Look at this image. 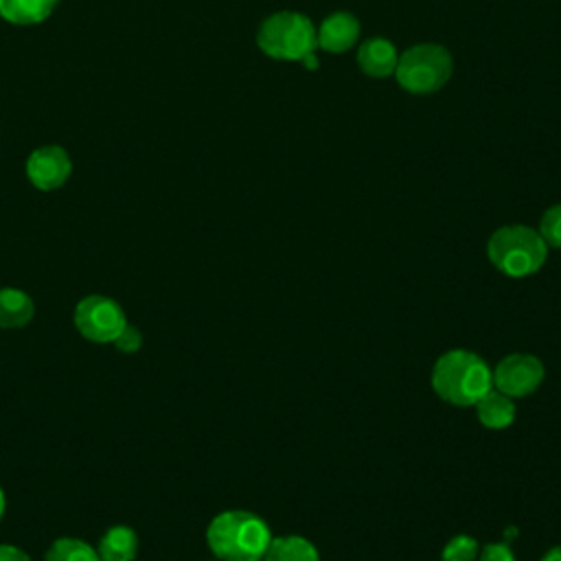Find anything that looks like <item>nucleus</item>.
Returning <instances> with one entry per match:
<instances>
[{
    "instance_id": "obj_1",
    "label": "nucleus",
    "mask_w": 561,
    "mask_h": 561,
    "mask_svg": "<svg viewBox=\"0 0 561 561\" xmlns=\"http://www.w3.org/2000/svg\"><path fill=\"white\" fill-rule=\"evenodd\" d=\"M434 392L451 405H473L482 394L493 388L491 368L473 351L454 348L443 353L432 368Z\"/></svg>"
},
{
    "instance_id": "obj_2",
    "label": "nucleus",
    "mask_w": 561,
    "mask_h": 561,
    "mask_svg": "<svg viewBox=\"0 0 561 561\" xmlns=\"http://www.w3.org/2000/svg\"><path fill=\"white\" fill-rule=\"evenodd\" d=\"M206 541L221 561H263L272 533L250 511H224L208 524Z\"/></svg>"
},
{
    "instance_id": "obj_3",
    "label": "nucleus",
    "mask_w": 561,
    "mask_h": 561,
    "mask_svg": "<svg viewBox=\"0 0 561 561\" xmlns=\"http://www.w3.org/2000/svg\"><path fill=\"white\" fill-rule=\"evenodd\" d=\"M489 261L511 278H524L541 270L548 256V245L541 234L524 224L497 228L486 243Z\"/></svg>"
},
{
    "instance_id": "obj_4",
    "label": "nucleus",
    "mask_w": 561,
    "mask_h": 561,
    "mask_svg": "<svg viewBox=\"0 0 561 561\" xmlns=\"http://www.w3.org/2000/svg\"><path fill=\"white\" fill-rule=\"evenodd\" d=\"M256 46L278 61H302L318 48L313 22L296 11L267 15L256 31Z\"/></svg>"
},
{
    "instance_id": "obj_5",
    "label": "nucleus",
    "mask_w": 561,
    "mask_h": 561,
    "mask_svg": "<svg viewBox=\"0 0 561 561\" xmlns=\"http://www.w3.org/2000/svg\"><path fill=\"white\" fill-rule=\"evenodd\" d=\"M454 61L440 44H416L399 53L394 68L397 83L412 94L438 92L451 77Z\"/></svg>"
},
{
    "instance_id": "obj_6",
    "label": "nucleus",
    "mask_w": 561,
    "mask_h": 561,
    "mask_svg": "<svg viewBox=\"0 0 561 561\" xmlns=\"http://www.w3.org/2000/svg\"><path fill=\"white\" fill-rule=\"evenodd\" d=\"M125 324L127 318L123 307L107 296H85L75 307V327L90 342H114L116 335L125 329Z\"/></svg>"
},
{
    "instance_id": "obj_7",
    "label": "nucleus",
    "mask_w": 561,
    "mask_h": 561,
    "mask_svg": "<svg viewBox=\"0 0 561 561\" xmlns=\"http://www.w3.org/2000/svg\"><path fill=\"white\" fill-rule=\"evenodd\" d=\"M543 364L539 357L528 353H511L491 370L493 388L511 399L533 394L543 381Z\"/></svg>"
},
{
    "instance_id": "obj_8",
    "label": "nucleus",
    "mask_w": 561,
    "mask_h": 561,
    "mask_svg": "<svg viewBox=\"0 0 561 561\" xmlns=\"http://www.w3.org/2000/svg\"><path fill=\"white\" fill-rule=\"evenodd\" d=\"M72 173V162L66 149L46 145L35 149L26 160V178L39 191L59 188Z\"/></svg>"
},
{
    "instance_id": "obj_9",
    "label": "nucleus",
    "mask_w": 561,
    "mask_h": 561,
    "mask_svg": "<svg viewBox=\"0 0 561 561\" xmlns=\"http://www.w3.org/2000/svg\"><path fill=\"white\" fill-rule=\"evenodd\" d=\"M362 26L359 20L348 11H335L322 20V24L316 28L318 48L340 55L351 50L359 39Z\"/></svg>"
},
{
    "instance_id": "obj_10",
    "label": "nucleus",
    "mask_w": 561,
    "mask_h": 561,
    "mask_svg": "<svg viewBox=\"0 0 561 561\" xmlns=\"http://www.w3.org/2000/svg\"><path fill=\"white\" fill-rule=\"evenodd\" d=\"M355 59L364 75L383 79V77L394 75V68L399 61V50L386 37H368L359 44Z\"/></svg>"
},
{
    "instance_id": "obj_11",
    "label": "nucleus",
    "mask_w": 561,
    "mask_h": 561,
    "mask_svg": "<svg viewBox=\"0 0 561 561\" xmlns=\"http://www.w3.org/2000/svg\"><path fill=\"white\" fill-rule=\"evenodd\" d=\"M476 416L478 421L489 430H504L515 421V403L504 392L491 388L486 394H482L476 403Z\"/></svg>"
},
{
    "instance_id": "obj_12",
    "label": "nucleus",
    "mask_w": 561,
    "mask_h": 561,
    "mask_svg": "<svg viewBox=\"0 0 561 561\" xmlns=\"http://www.w3.org/2000/svg\"><path fill=\"white\" fill-rule=\"evenodd\" d=\"M35 316L33 298L15 287L0 289V329L26 327Z\"/></svg>"
},
{
    "instance_id": "obj_13",
    "label": "nucleus",
    "mask_w": 561,
    "mask_h": 561,
    "mask_svg": "<svg viewBox=\"0 0 561 561\" xmlns=\"http://www.w3.org/2000/svg\"><path fill=\"white\" fill-rule=\"evenodd\" d=\"M101 561H134L138 554V535L129 526H112L99 541Z\"/></svg>"
},
{
    "instance_id": "obj_14",
    "label": "nucleus",
    "mask_w": 561,
    "mask_h": 561,
    "mask_svg": "<svg viewBox=\"0 0 561 561\" xmlns=\"http://www.w3.org/2000/svg\"><path fill=\"white\" fill-rule=\"evenodd\" d=\"M59 0H0V18L18 26L44 22Z\"/></svg>"
},
{
    "instance_id": "obj_15",
    "label": "nucleus",
    "mask_w": 561,
    "mask_h": 561,
    "mask_svg": "<svg viewBox=\"0 0 561 561\" xmlns=\"http://www.w3.org/2000/svg\"><path fill=\"white\" fill-rule=\"evenodd\" d=\"M263 561H320L316 546L300 535L272 537Z\"/></svg>"
},
{
    "instance_id": "obj_16",
    "label": "nucleus",
    "mask_w": 561,
    "mask_h": 561,
    "mask_svg": "<svg viewBox=\"0 0 561 561\" xmlns=\"http://www.w3.org/2000/svg\"><path fill=\"white\" fill-rule=\"evenodd\" d=\"M44 561H101V559L90 543L75 537H61L53 541Z\"/></svg>"
},
{
    "instance_id": "obj_17",
    "label": "nucleus",
    "mask_w": 561,
    "mask_h": 561,
    "mask_svg": "<svg viewBox=\"0 0 561 561\" xmlns=\"http://www.w3.org/2000/svg\"><path fill=\"white\" fill-rule=\"evenodd\" d=\"M480 546L469 535H454L440 550V561H476Z\"/></svg>"
},
{
    "instance_id": "obj_18",
    "label": "nucleus",
    "mask_w": 561,
    "mask_h": 561,
    "mask_svg": "<svg viewBox=\"0 0 561 561\" xmlns=\"http://www.w3.org/2000/svg\"><path fill=\"white\" fill-rule=\"evenodd\" d=\"M543 239V243L550 248H561V204L550 206L539 221V230H537Z\"/></svg>"
},
{
    "instance_id": "obj_19",
    "label": "nucleus",
    "mask_w": 561,
    "mask_h": 561,
    "mask_svg": "<svg viewBox=\"0 0 561 561\" xmlns=\"http://www.w3.org/2000/svg\"><path fill=\"white\" fill-rule=\"evenodd\" d=\"M121 353H134L142 346V333L131 327V324H125V329L116 335V340L112 342Z\"/></svg>"
},
{
    "instance_id": "obj_20",
    "label": "nucleus",
    "mask_w": 561,
    "mask_h": 561,
    "mask_svg": "<svg viewBox=\"0 0 561 561\" xmlns=\"http://www.w3.org/2000/svg\"><path fill=\"white\" fill-rule=\"evenodd\" d=\"M480 561H517L513 550L502 543V541H495V543H486L482 550H480Z\"/></svg>"
},
{
    "instance_id": "obj_21",
    "label": "nucleus",
    "mask_w": 561,
    "mask_h": 561,
    "mask_svg": "<svg viewBox=\"0 0 561 561\" xmlns=\"http://www.w3.org/2000/svg\"><path fill=\"white\" fill-rule=\"evenodd\" d=\"M0 561H31V559L24 550L9 543H0Z\"/></svg>"
},
{
    "instance_id": "obj_22",
    "label": "nucleus",
    "mask_w": 561,
    "mask_h": 561,
    "mask_svg": "<svg viewBox=\"0 0 561 561\" xmlns=\"http://www.w3.org/2000/svg\"><path fill=\"white\" fill-rule=\"evenodd\" d=\"M541 561H561V546L550 548V550L541 557Z\"/></svg>"
},
{
    "instance_id": "obj_23",
    "label": "nucleus",
    "mask_w": 561,
    "mask_h": 561,
    "mask_svg": "<svg viewBox=\"0 0 561 561\" xmlns=\"http://www.w3.org/2000/svg\"><path fill=\"white\" fill-rule=\"evenodd\" d=\"M4 506H7V500H4V491L0 489V519H2V515H4Z\"/></svg>"
}]
</instances>
